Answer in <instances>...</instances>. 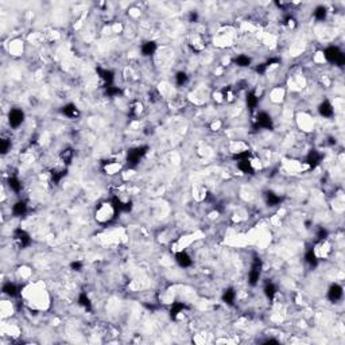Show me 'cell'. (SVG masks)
I'll return each instance as SVG.
<instances>
[{
  "instance_id": "7a4b0ae2",
  "label": "cell",
  "mask_w": 345,
  "mask_h": 345,
  "mask_svg": "<svg viewBox=\"0 0 345 345\" xmlns=\"http://www.w3.org/2000/svg\"><path fill=\"white\" fill-rule=\"evenodd\" d=\"M294 123L299 132L306 135H312L316 131V119L313 114L308 110L297 111V114L294 115Z\"/></svg>"
},
{
  "instance_id": "6da1fadb",
  "label": "cell",
  "mask_w": 345,
  "mask_h": 345,
  "mask_svg": "<svg viewBox=\"0 0 345 345\" xmlns=\"http://www.w3.org/2000/svg\"><path fill=\"white\" fill-rule=\"evenodd\" d=\"M116 215H117V210L111 200L100 201L99 204L94 206L93 219L96 224L103 225V227L111 224L116 219Z\"/></svg>"
},
{
  "instance_id": "277c9868",
  "label": "cell",
  "mask_w": 345,
  "mask_h": 345,
  "mask_svg": "<svg viewBox=\"0 0 345 345\" xmlns=\"http://www.w3.org/2000/svg\"><path fill=\"white\" fill-rule=\"evenodd\" d=\"M317 115L321 117V119H325V120H330L333 119L336 116V110L333 103L330 101L329 99H322L317 104Z\"/></svg>"
},
{
  "instance_id": "5b68a950",
  "label": "cell",
  "mask_w": 345,
  "mask_h": 345,
  "mask_svg": "<svg viewBox=\"0 0 345 345\" xmlns=\"http://www.w3.org/2000/svg\"><path fill=\"white\" fill-rule=\"evenodd\" d=\"M7 50L11 57H22L26 53V42L21 37H15L10 39V42L7 45Z\"/></svg>"
},
{
  "instance_id": "8fae6325",
  "label": "cell",
  "mask_w": 345,
  "mask_h": 345,
  "mask_svg": "<svg viewBox=\"0 0 345 345\" xmlns=\"http://www.w3.org/2000/svg\"><path fill=\"white\" fill-rule=\"evenodd\" d=\"M329 14L330 11L326 5L319 4L317 7H314L313 11H312V18L317 23H325V22L328 21V18H329Z\"/></svg>"
},
{
  "instance_id": "9c48e42d",
  "label": "cell",
  "mask_w": 345,
  "mask_h": 345,
  "mask_svg": "<svg viewBox=\"0 0 345 345\" xmlns=\"http://www.w3.org/2000/svg\"><path fill=\"white\" fill-rule=\"evenodd\" d=\"M0 310H1V317H3V321L4 319H11L15 313H18V308L16 305L10 299H3L1 303H0Z\"/></svg>"
},
{
  "instance_id": "ba28073f",
  "label": "cell",
  "mask_w": 345,
  "mask_h": 345,
  "mask_svg": "<svg viewBox=\"0 0 345 345\" xmlns=\"http://www.w3.org/2000/svg\"><path fill=\"white\" fill-rule=\"evenodd\" d=\"M139 50H141L142 57L151 59V57H154L157 54L158 50H159V46H158V43L154 39H144V42L142 43Z\"/></svg>"
},
{
  "instance_id": "52a82bcc",
  "label": "cell",
  "mask_w": 345,
  "mask_h": 345,
  "mask_svg": "<svg viewBox=\"0 0 345 345\" xmlns=\"http://www.w3.org/2000/svg\"><path fill=\"white\" fill-rule=\"evenodd\" d=\"M174 258H175L174 260L178 264V267H181L183 270H189L194 264L193 255H190V252L188 250L174 252Z\"/></svg>"
},
{
  "instance_id": "8992f818",
  "label": "cell",
  "mask_w": 345,
  "mask_h": 345,
  "mask_svg": "<svg viewBox=\"0 0 345 345\" xmlns=\"http://www.w3.org/2000/svg\"><path fill=\"white\" fill-rule=\"evenodd\" d=\"M344 297V288L339 282H333L326 290V299L330 303H340Z\"/></svg>"
},
{
  "instance_id": "30bf717a",
  "label": "cell",
  "mask_w": 345,
  "mask_h": 345,
  "mask_svg": "<svg viewBox=\"0 0 345 345\" xmlns=\"http://www.w3.org/2000/svg\"><path fill=\"white\" fill-rule=\"evenodd\" d=\"M61 114H62L66 119H69V120H76V119L81 115V111H80L79 107L76 105V103L68 101V103H65V105H62Z\"/></svg>"
},
{
  "instance_id": "3957f363",
  "label": "cell",
  "mask_w": 345,
  "mask_h": 345,
  "mask_svg": "<svg viewBox=\"0 0 345 345\" xmlns=\"http://www.w3.org/2000/svg\"><path fill=\"white\" fill-rule=\"evenodd\" d=\"M4 119L11 131H19L26 124V112L21 107H12L7 111Z\"/></svg>"
}]
</instances>
